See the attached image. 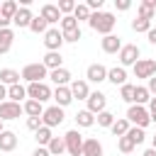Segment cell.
Masks as SVG:
<instances>
[{"instance_id":"22","label":"cell","mask_w":156,"mask_h":156,"mask_svg":"<svg viewBox=\"0 0 156 156\" xmlns=\"http://www.w3.org/2000/svg\"><path fill=\"white\" fill-rule=\"evenodd\" d=\"M107 80L112 83V85H124L127 83V68H122V66H115V68H107Z\"/></svg>"},{"instance_id":"9","label":"cell","mask_w":156,"mask_h":156,"mask_svg":"<svg viewBox=\"0 0 156 156\" xmlns=\"http://www.w3.org/2000/svg\"><path fill=\"white\" fill-rule=\"evenodd\" d=\"M132 68H134V76L144 78V80H149L151 76H156V61L154 58H139Z\"/></svg>"},{"instance_id":"39","label":"cell","mask_w":156,"mask_h":156,"mask_svg":"<svg viewBox=\"0 0 156 156\" xmlns=\"http://www.w3.org/2000/svg\"><path fill=\"white\" fill-rule=\"evenodd\" d=\"M58 27H61V32H71V29H78V20H76L73 15H66V17H61Z\"/></svg>"},{"instance_id":"42","label":"cell","mask_w":156,"mask_h":156,"mask_svg":"<svg viewBox=\"0 0 156 156\" xmlns=\"http://www.w3.org/2000/svg\"><path fill=\"white\" fill-rule=\"evenodd\" d=\"M76 5H78V2H73V0H61V2H58V12H61L63 17H66V15H73Z\"/></svg>"},{"instance_id":"17","label":"cell","mask_w":156,"mask_h":156,"mask_svg":"<svg viewBox=\"0 0 156 156\" xmlns=\"http://www.w3.org/2000/svg\"><path fill=\"white\" fill-rule=\"evenodd\" d=\"M54 102H56L58 107H68V105L73 102V93H71V88H68V85L56 88V90H54Z\"/></svg>"},{"instance_id":"37","label":"cell","mask_w":156,"mask_h":156,"mask_svg":"<svg viewBox=\"0 0 156 156\" xmlns=\"http://www.w3.org/2000/svg\"><path fill=\"white\" fill-rule=\"evenodd\" d=\"M132 29H134L136 34H149V29H151V22H149V20H141V17H136V20H132Z\"/></svg>"},{"instance_id":"33","label":"cell","mask_w":156,"mask_h":156,"mask_svg":"<svg viewBox=\"0 0 156 156\" xmlns=\"http://www.w3.org/2000/svg\"><path fill=\"white\" fill-rule=\"evenodd\" d=\"M34 139H37V144H39V146H49V141L54 139V134H51V129H49V127H41V129H37V132H34Z\"/></svg>"},{"instance_id":"45","label":"cell","mask_w":156,"mask_h":156,"mask_svg":"<svg viewBox=\"0 0 156 156\" xmlns=\"http://www.w3.org/2000/svg\"><path fill=\"white\" fill-rule=\"evenodd\" d=\"M115 7H117L119 12H127V10L132 7V2H129V0H115Z\"/></svg>"},{"instance_id":"50","label":"cell","mask_w":156,"mask_h":156,"mask_svg":"<svg viewBox=\"0 0 156 156\" xmlns=\"http://www.w3.org/2000/svg\"><path fill=\"white\" fill-rule=\"evenodd\" d=\"M154 112H156V98L149 100V115H154Z\"/></svg>"},{"instance_id":"21","label":"cell","mask_w":156,"mask_h":156,"mask_svg":"<svg viewBox=\"0 0 156 156\" xmlns=\"http://www.w3.org/2000/svg\"><path fill=\"white\" fill-rule=\"evenodd\" d=\"M49 78L56 83V88H61V85H71V71L68 68H56V71H49Z\"/></svg>"},{"instance_id":"47","label":"cell","mask_w":156,"mask_h":156,"mask_svg":"<svg viewBox=\"0 0 156 156\" xmlns=\"http://www.w3.org/2000/svg\"><path fill=\"white\" fill-rule=\"evenodd\" d=\"M32 156H51V154H49V149H46V146H37V149L32 151Z\"/></svg>"},{"instance_id":"29","label":"cell","mask_w":156,"mask_h":156,"mask_svg":"<svg viewBox=\"0 0 156 156\" xmlns=\"http://www.w3.org/2000/svg\"><path fill=\"white\" fill-rule=\"evenodd\" d=\"M76 124L83 127V129H88V127L95 124V115H93L90 110H78V115H76Z\"/></svg>"},{"instance_id":"43","label":"cell","mask_w":156,"mask_h":156,"mask_svg":"<svg viewBox=\"0 0 156 156\" xmlns=\"http://www.w3.org/2000/svg\"><path fill=\"white\" fill-rule=\"evenodd\" d=\"M80 37H83V34H80V27H78V29H71V32H63V41H66V44H76Z\"/></svg>"},{"instance_id":"12","label":"cell","mask_w":156,"mask_h":156,"mask_svg":"<svg viewBox=\"0 0 156 156\" xmlns=\"http://www.w3.org/2000/svg\"><path fill=\"white\" fill-rule=\"evenodd\" d=\"M85 80L88 83H102V80H107V68L102 63H90L85 68Z\"/></svg>"},{"instance_id":"40","label":"cell","mask_w":156,"mask_h":156,"mask_svg":"<svg viewBox=\"0 0 156 156\" xmlns=\"http://www.w3.org/2000/svg\"><path fill=\"white\" fill-rule=\"evenodd\" d=\"M127 136L139 146V144H144V139H146V132L144 129H139V127H129V132H127Z\"/></svg>"},{"instance_id":"25","label":"cell","mask_w":156,"mask_h":156,"mask_svg":"<svg viewBox=\"0 0 156 156\" xmlns=\"http://www.w3.org/2000/svg\"><path fill=\"white\" fill-rule=\"evenodd\" d=\"M22 107H24V115H27V117H41L44 110H46V107H44L41 102H37V100H24Z\"/></svg>"},{"instance_id":"53","label":"cell","mask_w":156,"mask_h":156,"mask_svg":"<svg viewBox=\"0 0 156 156\" xmlns=\"http://www.w3.org/2000/svg\"><path fill=\"white\" fill-rule=\"evenodd\" d=\"M151 122H154V124H156V112H154V115H151Z\"/></svg>"},{"instance_id":"41","label":"cell","mask_w":156,"mask_h":156,"mask_svg":"<svg viewBox=\"0 0 156 156\" xmlns=\"http://www.w3.org/2000/svg\"><path fill=\"white\" fill-rule=\"evenodd\" d=\"M117 149H119L122 154H132V151L136 149V144H134L129 136H119V139H117Z\"/></svg>"},{"instance_id":"15","label":"cell","mask_w":156,"mask_h":156,"mask_svg":"<svg viewBox=\"0 0 156 156\" xmlns=\"http://www.w3.org/2000/svg\"><path fill=\"white\" fill-rule=\"evenodd\" d=\"M136 17L154 22V17H156V0H141L139 7H136Z\"/></svg>"},{"instance_id":"34","label":"cell","mask_w":156,"mask_h":156,"mask_svg":"<svg viewBox=\"0 0 156 156\" xmlns=\"http://www.w3.org/2000/svg\"><path fill=\"white\" fill-rule=\"evenodd\" d=\"M29 29H32L34 34H46V32H49V22H46V20L39 15V17H34V20H32Z\"/></svg>"},{"instance_id":"24","label":"cell","mask_w":156,"mask_h":156,"mask_svg":"<svg viewBox=\"0 0 156 156\" xmlns=\"http://www.w3.org/2000/svg\"><path fill=\"white\" fill-rule=\"evenodd\" d=\"M12 41H15V29L12 27L0 29V54H7L12 49Z\"/></svg>"},{"instance_id":"30","label":"cell","mask_w":156,"mask_h":156,"mask_svg":"<svg viewBox=\"0 0 156 156\" xmlns=\"http://www.w3.org/2000/svg\"><path fill=\"white\" fill-rule=\"evenodd\" d=\"M129 127H132V124H129V119H127V117H119V119H115V124L110 127V132H112V134L119 139V136H127Z\"/></svg>"},{"instance_id":"54","label":"cell","mask_w":156,"mask_h":156,"mask_svg":"<svg viewBox=\"0 0 156 156\" xmlns=\"http://www.w3.org/2000/svg\"><path fill=\"white\" fill-rule=\"evenodd\" d=\"M2 132H5V127H2V119H0V134H2Z\"/></svg>"},{"instance_id":"49","label":"cell","mask_w":156,"mask_h":156,"mask_svg":"<svg viewBox=\"0 0 156 156\" xmlns=\"http://www.w3.org/2000/svg\"><path fill=\"white\" fill-rule=\"evenodd\" d=\"M5 100H7V85L0 83V102H5Z\"/></svg>"},{"instance_id":"4","label":"cell","mask_w":156,"mask_h":156,"mask_svg":"<svg viewBox=\"0 0 156 156\" xmlns=\"http://www.w3.org/2000/svg\"><path fill=\"white\" fill-rule=\"evenodd\" d=\"M27 98L44 105L46 100H54V90L49 88V83H27Z\"/></svg>"},{"instance_id":"11","label":"cell","mask_w":156,"mask_h":156,"mask_svg":"<svg viewBox=\"0 0 156 156\" xmlns=\"http://www.w3.org/2000/svg\"><path fill=\"white\" fill-rule=\"evenodd\" d=\"M22 112H24V107H22L20 102H12V100H5V102H0V119H2V122L17 119Z\"/></svg>"},{"instance_id":"14","label":"cell","mask_w":156,"mask_h":156,"mask_svg":"<svg viewBox=\"0 0 156 156\" xmlns=\"http://www.w3.org/2000/svg\"><path fill=\"white\" fill-rule=\"evenodd\" d=\"M71 93H73V100H88L90 98V85H88V80H71Z\"/></svg>"},{"instance_id":"46","label":"cell","mask_w":156,"mask_h":156,"mask_svg":"<svg viewBox=\"0 0 156 156\" xmlns=\"http://www.w3.org/2000/svg\"><path fill=\"white\" fill-rule=\"evenodd\" d=\"M146 88H149V93H151V98H156V76H151V78L146 80Z\"/></svg>"},{"instance_id":"44","label":"cell","mask_w":156,"mask_h":156,"mask_svg":"<svg viewBox=\"0 0 156 156\" xmlns=\"http://www.w3.org/2000/svg\"><path fill=\"white\" fill-rule=\"evenodd\" d=\"M44 127V122H41V117H27V129H32V132H37V129H41Z\"/></svg>"},{"instance_id":"8","label":"cell","mask_w":156,"mask_h":156,"mask_svg":"<svg viewBox=\"0 0 156 156\" xmlns=\"http://www.w3.org/2000/svg\"><path fill=\"white\" fill-rule=\"evenodd\" d=\"M139 56H141V51H139L136 44H124V46L119 49V66H122V68L134 66V63L139 61Z\"/></svg>"},{"instance_id":"28","label":"cell","mask_w":156,"mask_h":156,"mask_svg":"<svg viewBox=\"0 0 156 156\" xmlns=\"http://www.w3.org/2000/svg\"><path fill=\"white\" fill-rule=\"evenodd\" d=\"M17 10H20V5H17L15 0H5V2H0V17L10 20V22H12V17L17 15Z\"/></svg>"},{"instance_id":"27","label":"cell","mask_w":156,"mask_h":156,"mask_svg":"<svg viewBox=\"0 0 156 156\" xmlns=\"http://www.w3.org/2000/svg\"><path fill=\"white\" fill-rule=\"evenodd\" d=\"M20 78H22V76H20L15 68H2V71H0V83L7 85V88H10V85H17Z\"/></svg>"},{"instance_id":"52","label":"cell","mask_w":156,"mask_h":156,"mask_svg":"<svg viewBox=\"0 0 156 156\" xmlns=\"http://www.w3.org/2000/svg\"><path fill=\"white\" fill-rule=\"evenodd\" d=\"M151 149H156V134L151 136Z\"/></svg>"},{"instance_id":"13","label":"cell","mask_w":156,"mask_h":156,"mask_svg":"<svg viewBox=\"0 0 156 156\" xmlns=\"http://www.w3.org/2000/svg\"><path fill=\"white\" fill-rule=\"evenodd\" d=\"M100 46H102L105 54H119V49H122L124 44H122V39H119L117 34H107V37L100 39Z\"/></svg>"},{"instance_id":"19","label":"cell","mask_w":156,"mask_h":156,"mask_svg":"<svg viewBox=\"0 0 156 156\" xmlns=\"http://www.w3.org/2000/svg\"><path fill=\"white\" fill-rule=\"evenodd\" d=\"M41 63L49 71H56V68H63V56H61V51H46L44 58H41Z\"/></svg>"},{"instance_id":"32","label":"cell","mask_w":156,"mask_h":156,"mask_svg":"<svg viewBox=\"0 0 156 156\" xmlns=\"http://www.w3.org/2000/svg\"><path fill=\"white\" fill-rule=\"evenodd\" d=\"M149 100H151L149 88H146V85H136V88H134V105H146Z\"/></svg>"},{"instance_id":"2","label":"cell","mask_w":156,"mask_h":156,"mask_svg":"<svg viewBox=\"0 0 156 156\" xmlns=\"http://www.w3.org/2000/svg\"><path fill=\"white\" fill-rule=\"evenodd\" d=\"M127 119L132 127H139V129H146L151 124V115H149V107L144 105H129L127 110Z\"/></svg>"},{"instance_id":"16","label":"cell","mask_w":156,"mask_h":156,"mask_svg":"<svg viewBox=\"0 0 156 156\" xmlns=\"http://www.w3.org/2000/svg\"><path fill=\"white\" fill-rule=\"evenodd\" d=\"M32 20H34V15H32V10L22 5V7L17 10V15L12 17V24H15V27H20V29H22V27H27V29H29V24H32Z\"/></svg>"},{"instance_id":"36","label":"cell","mask_w":156,"mask_h":156,"mask_svg":"<svg viewBox=\"0 0 156 156\" xmlns=\"http://www.w3.org/2000/svg\"><path fill=\"white\" fill-rule=\"evenodd\" d=\"M90 15H93V12H90V7H88L85 2H78V5H76V10H73V17H76L78 22H83V20L88 22V20H90Z\"/></svg>"},{"instance_id":"23","label":"cell","mask_w":156,"mask_h":156,"mask_svg":"<svg viewBox=\"0 0 156 156\" xmlns=\"http://www.w3.org/2000/svg\"><path fill=\"white\" fill-rule=\"evenodd\" d=\"M7 100H12V102H24V100H29L27 98V88L22 85V83H17V85H10L7 88Z\"/></svg>"},{"instance_id":"6","label":"cell","mask_w":156,"mask_h":156,"mask_svg":"<svg viewBox=\"0 0 156 156\" xmlns=\"http://www.w3.org/2000/svg\"><path fill=\"white\" fill-rule=\"evenodd\" d=\"M63 119H66V115H63V107H58V105L46 107V110H44V115H41V122H44V127H49V129L58 127Z\"/></svg>"},{"instance_id":"51","label":"cell","mask_w":156,"mask_h":156,"mask_svg":"<svg viewBox=\"0 0 156 156\" xmlns=\"http://www.w3.org/2000/svg\"><path fill=\"white\" fill-rule=\"evenodd\" d=\"M141 156H156V149H146V151H144Z\"/></svg>"},{"instance_id":"35","label":"cell","mask_w":156,"mask_h":156,"mask_svg":"<svg viewBox=\"0 0 156 156\" xmlns=\"http://www.w3.org/2000/svg\"><path fill=\"white\" fill-rule=\"evenodd\" d=\"M115 119H117V117H115V115H112L110 110H105V112H100V115L95 117V122H98V127H105V129H110V127L115 124Z\"/></svg>"},{"instance_id":"1","label":"cell","mask_w":156,"mask_h":156,"mask_svg":"<svg viewBox=\"0 0 156 156\" xmlns=\"http://www.w3.org/2000/svg\"><path fill=\"white\" fill-rule=\"evenodd\" d=\"M88 24H90V29H93V32H98V34L107 37V34H112V29H115L117 20H115V15H112V12L100 10V12H93V15H90Z\"/></svg>"},{"instance_id":"7","label":"cell","mask_w":156,"mask_h":156,"mask_svg":"<svg viewBox=\"0 0 156 156\" xmlns=\"http://www.w3.org/2000/svg\"><path fill=\"white\" fill-rule=\"evenodd\" d=\"M63 44H66V41H63V32H61L58 27H49V32L44 34V46H46V51H61Z\"/></svg>"},{"instance_id":"26","label":"cell","mask_w":156,"mask_h":156,"mask_svg":"<svg viewBox=\"0 0 156 156\" xmlns=\"http://www.w3.org/2000/svg\"><path fill=\"white\" fill-rule=\"evenodd\" d=\"M83 156H102V144L98 139H85L83 141Z\"/></svg>"},{"instance_id":"18","label":"cell","mask_w":156,"mask_h":156,"mask_svg":"<svg viewBox=\"0 0 156 156\" xmlns=\"http://www.w3.org/2000/svg\"><path fill=\"white\" fill-rule=\"evenodd\" d=\"M41 17L49 22V24H56V22H61V12H58V5H51V2H44L41 5Z\"/></svg>"},{"instance_id":"5","label":"cell","mask_w":156,"mask_h":156,"mask_svg":"<svg viewBox=\"0 0 156 156\" xmlns=\"http://www.w3.org/2000/svg\"><path fill=\"white\" fill-rule=\"evenodd\" d=\"M63 141H66V151L71 154V156H83V134L78 132V129H68L66 134H63Z\"/></svg>"},{"instance_id":"3","label":"cell","mask_w":156,"mask_h":156,"mask_svg":"<svg viewBox=\"0 0 156 156\" xmlns=\"http://www.w3.org/2000/svg\"><path fill=\"white\" fill-rule=\"evenodd\" d=\"M20 76H22L27 83H44V78H49V68H46L41 61H37V63H27V66L20 71Z\"/></svg>"},{"instance_id":"31","label":"cell","mask_w":156,"mask_h":156,"mask_svg":"<svg viewBox=\"0 0 156 156\" xmlns=\"http://www.w3.org/2000/svg\"><path fill=\"white\" fill-rule=\"evenodd\" d=\"M49 154L51 156H63V151H66V141H63V136H54L51 141H49Z\"/></svg>"},{"instance_id":"38","label":"cell","mask_w":156,"mask_h":156,"mask_svg":"<svg viewBox=\"0 0 156 156\" xmlns=\"http://www.w3.org/2000/svg\"><path fill=\"white\" fill-rule=\"evenodd\" d=\"M134 88H136V85H132V83H124V85L119 88V98H122L124 102H129V105H134Z\"/></svg>"},{"instance_id":"48","label":"cell","mask_w":156,"mask_h":156,"mask_svg":"<svg viewBox=\"0 0 156 156\" xmlns=\"http://www.w3.org/2000/svg\"><path fill=\"white\" fill-rule=\"evenodd\" d=\"M146 39H149V44H154V46H156V27H151V29H149Z\"/></svg>"},{"instance_id":"20","label":"cell","mask_w":156,"mask_h":156,"mask_svg":"<svg viewBox=\"0 0 156 156\" xmlns=\"http://www.w3.org/2000/svg\"><path fill=\"white\" fill-rule=\"evenodd\" d=\"M15 149H17V134L10 132V129H5V132L0 134V151L10 154V151H15Z\"/></svg>"},{"instance_id":"10","label":"cell","mask_w":156,"mask_h":156,"mask_svg":"<svg viewBox=\"0 0 156 156\" xmlns=\"http://www.w3.org/2000/svg\"><path fill=\"white\" fill-rule=\"evenodd\" d=\"M85 102H88V107H85V110H90V112L98 117V115H100V112H105V107H107V95H105V93H100V90H93V93H90V98H88Z\"/></svg>"}]
</instances>
